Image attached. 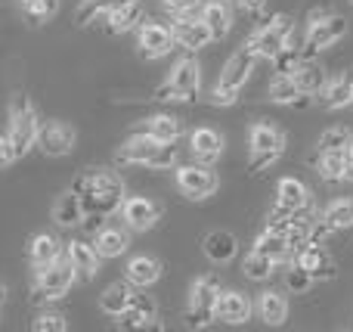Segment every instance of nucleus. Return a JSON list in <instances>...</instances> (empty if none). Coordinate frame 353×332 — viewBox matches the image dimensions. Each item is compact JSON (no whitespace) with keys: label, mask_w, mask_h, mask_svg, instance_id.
Returning <instances> with one entry per match:
<instances>
[{"label":"nucleus","mask_w":353,"mask_h":332,"mask_svg":"<svg viewBox=\"0 0 353 332\" xmlns=\"http://www.w3.org/2000/svg\"><path fill=\"white\" fill-rule=\"evenodd\" d=\"M72 193L81 199L84 215H103V217L115 215L121 208L124 196H128L124 180L115 171H105V168H90V171L78 174L72 180Z\"/></svg>","instance_id":"f257e3e1"},{"label":"nucleus","mask_w":353,"mask_h":332,"mask_svg":"<svg viewBox=\"0 0 353 332\" xmlns=\"http://www.w3.org/2000/svg\"><path fill=\"white\" fill-rule=\"evenodd\" d=\"M37 130H41V118H37L34 106L28 103V97H12L10 103V124H6V137H10L12 155L22 159L28 155V149L37 143Z\"/></svg>","instance_id":"f03ea898"},{"label":"nucleus","mask_w":353,"mask_h":332,"mask_svg":"<svg viewBox=\"0 0 353 332\" xmlns=\"http://www.w3.org/2000/svg\"><path fill=\"white\" fill-rule=\"evenodd\" d=\"M254 62H257V56L251 53L248 43H245L242 50H236V53L230 56V62H226V68H223V75H220L214 93H211L214 103L217 106H232L236 103L239 90H242L245 81H248L251 72H254Z\"/></svg>","instance_id":"7ed1b4c3"},{"label":"nucleus","mask_w":353,"mask_h":332,"mask_svg":"<svg viewBox=\"0 0 353 332\" xmlns=\"http://www.w3.org/2000/svg\"><path fill=\"white\" fill-rule=\"evenodd\" d=\"M201 90V66L192 56H183L174 66L168 84H161L155 90V99H183V103H192Z\"/></svg>","instance_id":"20e7f679"},{"label":"nucleus","mask_w":353,"mask_h":332,"mask_svg":"<svg viewBox=\"0 0 353 332\" xmlns=\"http://www.w3.org/2000/svg\"><path fill=\"white\" fill-rule=\"evenodd\" d=\"M220 295V280L217 277H199L189 289V308H186V326L189 329H205L214 320V308H217Z\"/></svg>","instance_id":"39448f33"},{"label":"nucleus","mask_w":353,"mask_h":332,"mask_svg":"<svg viewBox=\"0 0 353 332\" xmlns=\"http://www.w3.org/2000/svg\"><path fill=\"white\" fill-rule=\"evenodd\" d=\"M37 292H41V298H47V302H56V298H62L68 289H72V283H74V267H72V261H62V258H53L50 264H43V267H37Z\"/></svg>","instance_id":"423d86ee"},{"label":"nucleus","mask_w":353,"mask_h":332,"mask_svg":"<svg viewBox=\"0 0 353 332\" xmlns=\"http://www.w3.org/2000/svg\"><path fill=\"white\" fill-rule=\"evenodd\" d=\"M176 186H180V193L186 199L201 202V199H208V196L217 193L220 180L208 165H180L176 168Z\"/></svg>","instance_id":"0eeeda50"},{"label":"nucleus","mask_w":353,"mask_h":332,"mask_svg":"<svg viewBox=\"0 0 353 332\" xmlns=\"http://www.w3.org/2000/svg\"><path fill=\"white\" fill-rule=\"evenodd\" d=\"M344 35H347V19L344 16H332L329 12L319 22H310V28H307V47L301 50V59H313L319 50L338 43Z\"/></svg>","instance_id":"6e6552de"},{"label":"nucleus","mask_w":353,"mask_h":332,"mask_svg":"<svg viewBox=\"0 0 353 332\" xmlns=\"http://www.w3.org/2000/svg\"><path fill=\"white\" fill-rule=\"evenodd\" d=\"M292 28H294V22L288 16H276L270 25H263V28H257L254 35H251V41H248L251 53L273 59V56L288 43V35H292Z\"/></svg>","instance_id":"1a4fd4ad"},{"label":"nucleus","mask_w":353,"mask_h":332,"mask_svg":"<svg viewBox=\"0 0 353 332\" xmlns=\"http://www.w3.org/2000/svg\"><path fill=\"white\" fill-rule=\"evenodd\" d=\"M292 261L298 267H304L307 273H310L313 283H325V280H335L338 267L335 261H332V255L325 252L323 246H316V242H307L304 248H298V252L292 255Z\"/></svg>","instance_id":"9d476101"},{"label":"nucleus","mask_w":353,"mask_h":332,"mask_svg":"<svg viewBox=\"0 0 353 332\" xmlns=\"http://www.w3.org/2000/svg\"><path fill=\"white\" fill-rule=\"evenodd\" d=\"M74 140H78V134H74L72 124H65V121H41V130H37V146H41L47 155H53V159L72 153Z\"/></svg>","instance_id":"9b49d317"},{"label":"nucleus","mask_w":353,"mask_h":332,"mask_svg":"<svg viewBox=\"0 0 353 332\" xmlns=\"http://www.w3.org/2000/svg\"><path fill=\"white\" fill-rule=\"evenodd\" d=\"M251 298L245 292H236V289H220L217 295V308H214V317L230 326H242V323L251 320Z\"/></svg>","instance_id":"f8f14e48"},{"label":"nucleus","mask_w":353,"mask_h":332,"mask_svg":"<svg viewBox=\"0 0 353 332\" xmlns=\"http://www.w3.org/2000/svg\"><path fill=\"white\" fill-rule=\"evenodd\" d=\"M159 149H161V143L155 140V137L137 134V137H130L124 146H118L115 165L118 168H124V165H146L149 168V162L155 159V153H159Z\"/></svg>","instance_id":"ddd939ff"},{"label":"nucleus","mask_w":353,"mask_h":332,"mask_svg":"<svg viewBox=\"0 0 353 332\" xmlns=\"http://www.w3.org/2000/svg\"><path fill=\"white\" fill-rule=\"evenodd\" d=\"M124 215V221H128L130 230H137V233H143V230H149L155 221H159L161 208L152 202V199H143V196H124L121 208H118Z\"/></svg>","instance_id":"4468645a"},{"label":"nucleus","mask_w":353,"mask_h":332,"mask_svg":"<svg viewBox=\"0 0 353 332\" xmlns=\"http://www.w3.org/2000/svg\"><path fill=\"white\" fill-rule=\"evenodd\" d=\"M140 50L146 59H161L174 50V31L161 22H146L140 28Z\"/></svg>","instance_id":"2eb2a0df"},{"label":"nucleus","mask_w":353,"mask_h":332,"mask_svg":"<svg viewBox=\"0 0 353 332\" xmlns=\"http://www.w3.org/2000/svg\"><path fill=\"white\" fill-rule=\"evenodd\" d=\"M171 31H174V47H183V50H189V53H195V50H201V47L211 43V28H208L201 19L183 16Z\"/></svg>","instance_id":"dca6fc26"},{"label":"nucleus","mask_w":353,"mask_h":332,"mask_svg":"<svg viewBox=\"0 0 353 332\" xmlns=\"http://www.w3.org/2000/svg\"><path fill=\"white\" fill-rule=\"evenodd\" d=\"M189 149H192V155L201 165H214L223 155V137L211 128H195L189 134Z\"/></svg>","instance_id":"f3484780"},{"label":"nucleus","mask_w":353,"mask_h":332,"mask_svg":"<svg viewBox=\"0 0 353 332\" xmlns=\"http://www.w3.org/2000/svg\"><path fill=\"white\" fill-rule=\"evenodd\" d=\"M201 252H205L214 264H226V261L236 258L239 240L230 233V230H211V233L201 240Z\"/></svg>","instance_id":"a211bd4d"},{"label":"nucleus","mask_w":353,"mask_h":332,"mask_svg":"<svg viewBox=\"0 0 353 332\" xmlns=\"http://www.w3.org/2000/svg\"><path fill=\"white\" fill-rule=\"evenodd\" d=\"M248 149L251 153H282L285 149V137L270 121H257L248 130Z\"/></svg>","instance_id":"6ab92c4d"},{"label":"nucleus","mask_w":353,"mask_h":332,"mask_svg":"<svg viewBox=\"0 0 353 332\" xmlns=\"http://www.w3.org/2000/svg\"><path fill=\"white\" fill-rule=\"evenodd\" d=\"M292 78H294V84H298V90L304 93V97H316L319 90L325 87V68L319 66L316 59H301L298 62V68L292 72Z\"/></svg>","instance_id":"aec40b11"},{"label":"nucleus","mask_w":353,"mask_h":332,"mask_svg":"<svg viewBox=\"0 0 353 332\" xmlns=\"http://www.w3.org/2000/svg\"><path fill=\"white\" fill-rule=\"evenodd\" d=\"M316 97L325 109H344V106H350L353 103V75H338V78L325 81V87Z\"/></svg>","instance_id":"412c9836"},{"label":"nucleus","mask_w":353,"mask_h":332,"mask_svg":"<svg viewBox=\"0 0 353 332\" xmlns=\"http://www.w3.org/2000/svg\"><path fill=\"white\" fill-rule=\"evenodd\" d=\"M128 280L130 286H137V289H146V286H155L161 280V264L155 258H149V255H137V258L128 261Z\"/></svg>","instance_id":"4be33fe9"},{"label":"nucleus","mask_w":353,"mask_h":332,"mask_svg":"<svg viewBox=\"0 0 353 332\" xmlns=\"http://www.w3.org/2000/svg\"><path fill=\"white\" fill-rule=\"evenodd\" d=\"M254 252L267 255L270 261H276V264H285V261H292V246H288V236L279 233V230H263L261 236H257L254 242Z\"/></svg>","instance_id":"5701e85b"},{"label":"nucleus","mask_w":353,"mask_h":332,"mask_svg":"<svg viewBox=\"0 0 353 332\" xmlns=\"http://www.w3.org/2000/svg\"><path fill=\"white\" fill-rule=\"evenodd\" d=\"M128 246H130V236L121 227H99L97 240H93V248H97L99 258H118V255L128 252Z\"/></svg>","instance_id":"b1692460"},{"label":"nucleus","mask_w":353,"mask_h":332,"mask_svg":"<svg viewBox=\"0 0 353 332\" xmlns=\"http://www.w3.org/2000/svg\"><path fill=\"white\" fill-rule=\"evenodd\" d=\"M68 261H72L74 273H78V277H84V280H93V277H97V271H99V255H97V248L87 246L84 240L68 242Z\"/></svg>","instance_id":"393cba45"},{"label":"nucleus","mask_w":353,"mask_h":332,"mask_svg":"<svg viewBox=\"0 0 353 332\" xmlns=\"http://www.w3.org/2000/svg\"><path fill=\"white\" fill-rule=\"evenodd\" d=\"M201 22L211 28V41H223L232 28V16H230V6L220 3V0H211V3L201 10Z\"/></svg>","instance_id":"a878e982"},{"label":"nucleus","mask_w":353,"mask_h":332,"mask_svg":"<svg viewBox=\"0 0 353 332\" xmlns=\"http://www.w3.org/2000/svg\"><path fill=\"white\" fill-rule=\"evenodd\" d=\"M140 16H143V3L140 0H134V3H121V6H115V10L105 16V28L112 31V35H124V31H130L137 22H140Z\"/></svg>","instance_id":"bb28decb"},{"label":"nucleus","mask_w":353,"mask_h":332,"mask_svg":"<svg viewBox=\"0 0 353 332\" xmlns=\"http://www.w3.org/2000/svg\"><path fill=\"white\" fill-rule=\"evenodd\" d=\"M257 311H261V320L270 323V326H282L288 320V302L282 292H263L261 302H257Z\"/></svg>","instance_id":"cd10ccee"},{"label":"nucleus","mask_w":353,"mask_h":332,"mask_svg":"<svg viewBox=\"0 0 353 332\" xmlns=\"http://www.w3.org/2000/svg\"><path fill=\"white\" fill-rule=\"evenodd\" d=\"M53 258H59V240L50 236V233L31 236L28 240V261L34 264V271L37 267H43V264H50Z\"/></svg>","instance_id":"c85d7f7f"},{"label":"nucleus","mask_w":353,"mask_h":332,"mask_svg":"<svg viewBox=\"0 0 353 332\" xmlns=\"http://www.w3.org/2000/svg\"><path fill=\"white\" fill-rule=\"evenodd\" d=\"M143 134L155 137L159 143H176L180 140V134H183V128H180V121H176L174 115H152V118L143 121Z\"/></svg>","instance_id":"c756f323"},{"label":"nucleus","mask_w":353,"mask_h":332,"mask_svg":"<svg viewBox=\"0 0 353 332\" xmlns=\"http://www.w3.org/2000/svg\"><path fill=\"white\" fill-rule=\"evenodd\" d=\"M53 221L59 224V227H78V224L84 221V208H81V199L74 196L72 190H68L65 196H59V202L53 205Z\"/></svg>","instance_id":"7c9ffc66"},{"label":"nucleus","mask_w":353,"mask_h":332,"mask_svg":"<svg viewBox=\"0 0 353 332\" xmlns=\"http://www.w3.org/2000/svg\"><path fill=\"white\" fill-rule=\"evenodd\" d=\"M276 193H279V205L288 211H298L301 205L310 202V193H307V186L301 184L298 177H282L279 186H276Z\"/></svg>","instance_id":"2f4dec72"},{"label":"nucleus","mask_w":353,"mask_h":332,"mask_svg":"<svg viewBox=\"0 0 353 332\" xmlns=\"http://www.w3.org/2000/svg\"><path fill=\"white\" fill-rule=\"evenodd\" d=\"M128 304H130V286H124V283H112L109 289L99 295V308H103L109 317L124 314Z\"/></svg>","instance_id":"473e14b6"},{"label":"nucleus","mask_w":353,"mask_h":332,"mask_svg":"<svg viewBox=\"0 0 353 332\" xmlns=\"http://www.w3.org/2000/svg\"><path fill=\"white\" fill-rule=\"evenodd\" d=\"M16 3L31 25H43L59 12V0H16Z\"/></svg>","instance_id":"72a5a7b5"},{"label":"nucleus","mask_w":353,"mask_h":332,"mask_svg":"<svg viewBox=\"0 0 353 332\" xmlns=\"http://www.w3.org/2000/svg\"><path fill=\"white\" fill-rule=\"evenodd\" d=\"M347 149H341V153H319L316 159V168L319 174H323V180H329V184H335V180H344V174H347Z\"/></svg>","instance_id":"f704fd0d"},{"label":"nucleus","mask_w":353,"mask_h":332,"mask_svg":"<svg viewBox=\"0 0 353 332\" xmlns=\"http://www.w3.org/2000/svg\"><path fill=\"white\" fill-rule=\"evenodd\" d=\"M323 221L329 224L332 230L353 227V199H335V202L323 211Z\"/></svg>","instance_id":"c9c22d12"},{"label":"nucleus","mask_w":353,"mask_h":332,"mask_svg":"<svg viewBox=\"0 0 353 332\" xmlns=\"http://www.w3.org/2000/svg\"><path fill=\"white\" fill-rule=\"evenodd\" d=\"M273 267H276V261H270L267 255H261V252H251L248 258L242 261L245 277L254 280V283H261V280H270V277H273Z\"/></svg>","instance_id":"e433bc0d"},{"label":"nucleus","mask_w":353,"mask_h":332,"mask_svg":"<svg viewBox=\"0 0 353 332\" xmlns=\"http://www.w3.org/2000/svg\"><path fill=\"white\" fill-rule=\"evenodd\" d=\"M267 93H270L273 103H294V99L301 97V90H298V84H294L292 75H276V78L270 81Z\"/></svg>","instance_id":"4c0bfd02"},{"label":"nucleus","mask_w":353,"mask_h":332,"mask_svg":"<svg viewBox=\"0 0 353 332\" xmlns=\"http://www.w3.org/2000/svg\"><path fill=\"white\" fill-rule=\"evenodd\" d=\"M350 140H353V137H350L347 128H329V130H323L316 149H319V153H341V149L350 146Z\"/></svg>","instance_id":"58836bf2"},{"label":"nucleus","mask_w":353,"mask_h":332,"mask_svg":"<svg viewBox=\"0 0 353 332\" xmlns=\"http://www.w3.org/2000/svg\"><path fill=\"white\" fill-rule=\"evenodd\" d=\"M298 62H301V50H298V47H288V43L273 56L276 75H292L294 68H298Z\"/></svg>","instance_id":"ea45409f"},{"label":"nucleus","mask_w":353,"mask_h":332,"mask_svg":"<svg viewBox=\"0 0 353 332\" xmlns=\"http://www.w3.org/2000/svg\"><path fill=\"white\" fill-rule=\"evenodd\" d=\"M68 323L62 320V314H53V311H47V314H37L34 323H31V329L34 332H65Z\"/></svg>","instance_id":"a19ab883"},{"label":"nucleus","mask_w":353,"mask_h":332,"mask_svg":"<svg viewBox=\"0 0 353 332\" xmlns=\"http://www.w3.org/2000/svg\"><path fill=\"white\" fill-rule=\"evenodd\" d=\"M143 326H152V317L143 314V311L128 308L124 314H118V329H143Z\"/></svg>","instance_id":"79ce46f5"},{"label":"nucleus","mask_w":353,"mask_h":332,"mask_svg":"<svg viewBox=\"0 0 353 332\" xmlns=\"http://www.w3.org/2000/svg\"><path fill=\"white\" fill-rule=\"evenodd\" d=\"M285 286H288V292H307L313 286V280H310V273H307L304 267L292 264V271L285 273Z\"/></svg>","instance_id":"37998d69"},{"label":"nucleus","mask_w":353,"mask_h":332,"mask_svg":"<svg viewBox=\"0 0 353 332\" xmlns=\"http://www.w3.org/2000/svg\"><path fill=\"white\" fill-rule=\"evenodd\" d=\"M128 308L143 311V314H149V317H152V320H155V314H159V308H155V302L146 295V292H140V289H137V286H134V289H130V304H128Z\"/></svg>","instance_id":"c03bdc74"},{"label":"nucleus","mask_w":353,"mask_h":332,"mask_svg":"<svg viewBox=\"0 0 353 332\" xmlns=\"http://www.w3.org/2000/svg\"><path fill=\"white\" fill-rule=\"evenodd\" d=\"M279 155H282V153H251V159H248V171H251V174L267 171L270 165H276V162H279Z\"/></svg>","instance_id":"a18cd8bd"},{"label":"nucleus","mask_w":353,"mask_h":332,"mask_svg":"<svg viewBox=\"0 0 353 332\" xmlns=\"http://www.w3.org/2000/svg\"><path fill=\"white\" fill-rule=\"evenodd\" d=\"M161 3H165V10L174 12V16H186V12L195 10V3H199V0H161Z\"/></svg>","instance_id":"49530a36"},{"label":"nucleus","mask_w":353,"mask_h":332,"mask_svg":"<svg viewBox=\"0 0 353 332\" xmlns=\"http://www.w3.org/2000/svg\"><path fill=\"white\" fill-rule=\"evenodd\" d=\"M10 162H16V155H12V146H10V137L0 134V168H6Z\"/></svg>","instance_id":"de8ad7c7"},{"label":"nucleus","mask_w":353,"mask_h":332,"mask_svg":"<svg viewBox=\"0 0 353 332\" xmlns=\"http://www.w3.org/2000/svg\"><path fill=\"white\" fill-rule=\"evenodd\" d=\"M239 6H242V10H248V12H257V10H263V3H267V0H236Z\"/></svg>","instance_id":"09e8293b"},{"label":"nucleus","mask_w":353,"mask_h":332,"mask_svg":"<svg viewBox=\"0 0 353 332\" xmlns=\"http://www.w3.org/2000/svg\"><path fill=\"white\" fill-rule=\"evenodd\" d=\"M347 174H344V180H353V140H350V146H347Z\"/></svg>","instance_id":"8fccbe9b"},{"label":"nucleus","mask_w":353,"mask_h":332,"mask_svg":"<svg viewBox=\"0 0 353 332\" xmlns=\"http://www.w3.org/2000/svg\"><path fill=\"white\" fill-rule=\"evenodd\" d=\"M3 302H6V283L0 280V304H3Z\"/></svg>","instance_id":"3c124183"}]
</instances>
